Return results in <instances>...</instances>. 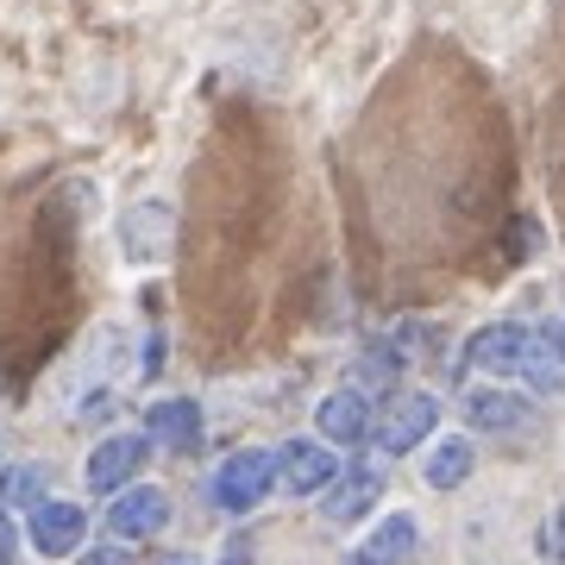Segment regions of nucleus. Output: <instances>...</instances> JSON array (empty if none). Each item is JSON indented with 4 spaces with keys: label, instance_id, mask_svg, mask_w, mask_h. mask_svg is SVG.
Wrapping results in <instances>:
<instances>
[{
    "label": "nucleus",
    "instance_id": "39448f33",
    "mask_svg": "<svg viewBox=\"0 0 565 565\" xmlns=\"http://www.w3.org/2000/svg\"><path fill=\"white\" fill-rule=\"evenodd\" d=\"M145 446H151V434H107V440H95V452L82 465L88 490H95V497H120V490L139 478Z\"/></svg>",
    "mask_w": 565,
    "mask_h": 565
},
{
    "label": "nucleus",
    "instance_id": "9d476101",
    "mask_svg": "<svg viewBox=\"0 0 565 565\" xmlns=\"http://www.w3.org/2000/svg\"><path fill=\"white\" fill-rule=\"evenodd\" d=\"M465 422L478 434H527L534 427V403L522 390H503V384H484L465 396Z\"/></svg>",
    "mask_w": 565,
    "mask_h": 565
},
{
    "label": "nucleus",
    "instance_id": "423d86ee",
    "mask_svg": "<svg viewBox=\"0 0 565 565\" xmlns=\"http://www.w3.org/2000/svg\"><path fill=\"white\" fill-rule=\"evenodd\" d=\"M333 478H340V459L327 440H289L277 452V490H289V497H327Z\"/></svg>",
    "mask_w": 565,
    "mask_h": 565
},
{
    "label": "nucleus",
    "instance_id": "f3484780",
    "mask_svg": "<svg viewBox=\"0 0 565 565\" xmlns=\"http://www.w3.org/2000/svg\"><path fill=\"white\" fill-rule=\"evenodd\" d=\"M509 245H515V258H534V245H541V226H534V221H515V226H509Z\"/></svg>",
    "mask_w": 565,
    "mask_h": 565
},
{
    "label": "nucleus",
    "instance_id": "0eeeda50",
    "mask_svg": "<svg viewBox=\"0 0 565 565\" xmlns=\"http://www.w3.org/2000/svg\"><path fill=\"white\" fill-rule=\"evenodd\" d=\"M170 239H177V207L170 202H132L120 214V252L132 264L170 258Z\"/></svg>",
    "mask_w": 565,
    "mask_h": 565
},
{
    "label": "nucleus",
    "instance_id": "412c9836",
    "mask_svg": "<svg viewBox=\"0 0 565 565\" xmlns=\"http://www.w3.org/2000/svg\"><path fill=\"white\" fill-rule=\"evenodd\" d=\"M163 565H195V559H163Z\"/></svg>",
    "mask_w": 565,
    "mask_h": 565
},
{
    "label": "nucleus",
    "instance_id": "20e7f679",
    "mask_svg": "<svg viewBox=\"0 0 565 565\" xmlns=\"http://www.w3.org/2000/svg\"><path fill=\"white\" fill-rule=\"evenodd\" d=\"M82 534H88V515H82V503H63V497H44L25 515V546L39 559H70V553H82Z\"/></svg>",
    "mask_w": 565,
    "mask_h": 565
},
{
    "label": "nucleus",
    "instance_id": "2eb2a0df",
    "mask_svg": "<svg viewBox=\"0 0 565 565\" xmlns=\"http://www.w3.org/2000/svg\"><path fill=\"white\" fill-rule=\"evenodd\" d=\"M39 503H44L39 465H0V509H39Z\"/></svg>",
    "mask_w": 565,
    "mask_h": 565
},
{
    "label": "nucleus",
    "instance_id": "ddd939ff",
    "mask_svg": "<svg viewBox=\"0 0 565 565\" xmlns=\"http://www.w3.org/2000/svg\"><path fill=\"white\" fill-rule=\"evenodd\" d=\"M415 534H422L415 515H384V522L345 553V565H403L408 553H415Z\"/></svg>",
    "mask_w": 565,
    "mask_h": 565
},
{
    "label": "nucleus",
    "instance_id": "1a4fd4ad",
    "mask_svg": "<svg viewBox=\"0 0 565 565\" xmlns=\"http://www.w3.org/2000/svg\"><path fill=\"white\" fill-rule=\"evenodd\" d=\"M107 527L120 534V541H151L170 527V497L158 484H126L114 503H107Z\"/></svg>",
    "mask_w": 565,
    "mask_h": 565
},
{
    "label": "nucleus",
    "instance_id": "aec40b11",
    "mask_svg": "<svg viewBox=\"0 0 565 565\" xmlns=\"http://www.w3.org/2000/svg\"><path fill=\"white\" fill-rule=\"evenodd\" d=\"M553 345H559V359H565V321H559V327H553Z\"/></svg>",
    "mask_w": 565,
    "mask_h": 565
},
{
    "label": "nucleus",
    "instance_id": "dca6fc26",
    "mask_svg": "<svg viewBox=\"0 0 565 565\" xmlns=\"http://www.w3.org/2000/svg\"><path fill=\"white\" fill-rule=\"evenodd\" d=\"M76 565H132V553H126L120 541H107V546H95V553H76Z\"/></svg>",
    "mask_w": 565,
    "mask_h": 565
},
{
    "label": "nucleus",
    "instance_id": "f03ea898",
    "mask_svg": "<svg viewBox=\"0 0 565 565\" xmlns=\"http://www.w3.org/2000/svg\"><path fill=\"white\" fill-rule=\"evenodd\" d=\"M434 427H440V403H434L427 390H396L384 403V415H377V446H384L390 459H403V452H415Z\"/></svg>",
    "mask_w": 565,
    "mask_h": 565
},
{
    "label": "nucleus",
    "instance_id": "6e6552de",
    "mask_svg": "<svg viewBox=\"0 0 565 565\" xmlns=\"http://www.w3.org/2000/svg\"><path fill=\"white\" fill-rule=\"evenodd\" d=\"M315 427H321L327 446H364L377 440V415H371V403H364V390H333V396H321V408H315Z\"/></svg>",
    "mask_w": 565,
    "mask_h": 565
},
{
    "label": "nucleus",
    "instance_id": "9b49d317",
    "mask_svg": "<svg viewBox=\"0 0 565 565\" xmlns=\"http://www.w3.org/2000/svg\"><path fill=\"white\" fill-rule=\"evenodd\" d=\"M377 503H384V471H377V465H352V471L333 478V490L321 497V515L333 527H352V522H364Z\"/></svg>",
    "mask_w": 565,
    "mask_h": 565
},
{
    "label": "nucleus",
    "instance_id": "a211bd4d",
    "mask_svg": "<svg viewBox=\"0 0 565 565\" xmlns=\"http://www.w3.org/2000/svg\"><path fill=\"white\" fill-rule=\"evenodd\" d=\"M541 553H553V559L565 565V509H559V515H553V522L541 527Z\"/></svg>",
    "mask_w": 565,
    "mask_h": 565
},
{
    "label": "nucleus",
    "instance_id": "7ed1b4c3",
    "mask_svg": "<svg viewBox=\"0 0 565 565\" xmlns=\"http://www.w3.org/2000/svg\"><path fill=\"white\" fill-rule=\"evenodd\" d=\"M534 333L515 321H497V327H478L471 340H465V364L471 371H484V377H522L527 359H534Z\"/></svg>",
    "mask_w": 565,
    "mask_h": 565
},
{
    "label": "nucleus",
    "instance_id": "f257e3e1",
    "mask_svg": "<svg viewBox=\"0 0 565 565\" xmlns=\"http://www.w3.org/2000/svg\"><path fill=\"white\" fill-rule=\"evenodd\" d=\"M270 490H277V452H270V446H239V452H226V459L214 465V478H207V497H214V509H226V515H252Z\"/></svg>",
    "mask_w": 565,
    "mask_h": 565
},
{
    "label": "nucleus",
    "instance_id": "4468645a",
    "mask_svg": "<svg viewBox=\"0 0 565 565\" xmlns=\"http://www.w3.org/2000/svg\"><path fill=\"white\" fill-rule=\"evenodd\" d=\"M471 465H478V446L465 440V434H446V440L427 452L422 478H427V490H459L465 478H471Z\"/></svg>",
    "mask_w": 565,
    "mask_h": 565
},
{
    "label": "nucleus",
    "instance_id": "f8f14e48",
    "mask_svg": "<svg viewBox=\"0 0 565 565\" xmlns=\"http://www.w3.org/2000/svg\"><path fill=\"white\" fill-rule=\"evenodd\" d=\"M145 434L170 452H195L202 446V403L195 396H158L145 403Z\"/></svg>",
    "mask_w": 565,
    "mask_h": 565
},
{
    "label": "nucleus",
    "instance_id": "6ab92c4d",
    "mask_svg": "<svg viewBox=\"0 0 565 565\" xmlns=\"http://www.w3.org/2000/svg\"><path fill=\"white\" fill-rule=\"evenodd\" d=\"M13 553V522H7V509H0V559Z\"/></svg>",
    "mask_w": 565,
    "mask_h": 565
}]
</instances>
